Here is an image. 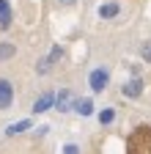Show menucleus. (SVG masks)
<instances>
[{
  "mask_svg": "<svg viewBox=\"0 0 151 154\" xmlns=\"http://www.w3.org/2000/svg\"><path fill=\"white\" fill-rule=\"evenodd\" d=\"M129 154H151V127H140L129 140Z\"/></svg>",
  "mask_w": 151,
  "mask_h": 154,
  "instance_id": "1",
  "label": "nucleus"
},
{
  "mask_svg": "<svg viewBox=\"0 0 151 154\" xmlns=\"http://www.w3.org/2000/svg\"><path fill=\"white\" fill-rule=\"evenodd\" d=\"M61 55H63V50H61L58 44H55V47H52V50H50V52H47V55L41 58V61L36 63V74H47V69L58 63V58H61Z\"/></svg>",
  "mask_w": 151,
  "mask_h": 154,
  "instance_id": "2",
  "label": "nucleus"
},
{
  "mask_svg": "<svg viewBox=\"0 0 151 154\" xmlns=\"http://www.w3.org/2000/svg\"><path fill=\"white\" fill-rule=\"evenodd\" d=\"M107 80H110L107 69H93V72H91V77H88V85H91V91H93V94H102V91L107 88Z\"/></svg>",
  "mask_w": 151,
  "mask_h": 154,
  "instance_id": "3",
  "label": "nucleus"
},
{
  "mask_svg": "<svg viewBox=\"0 0 151 154\" xmlns=\"http://www.w3.org/2000/svg\"><path fill=\"white\" fill-rule=\"evenodd\" d=\"M55 102H58V94H41L33 102V113H47L50 107H55Z\"/></svg>",
  "mask_w": 151,
  "mask_h": 154,
  "instance_id": "4",
  "label": "nucleus"
},
{
  "mask_svg": "<svg viewBox=\"0 0 151 154\" xmlns=\"http://www.w3.org/2000/svg\"><path fill=\"white\" fill-rule=\"evenodd\" d=\"M11 102H14V85L8 80H0V110L11 107Z\"/></svg>",
  "mask_w": 151,
  "mask_h": 154,
  "instance_id": "5",
  "label": "nucleus"
},
{
  "mask_svg": "<svg viewBox=\"0 0 151 154\" xmlns=\"http://www.w3.org/2000/svg\"><path fill=\"white\" fill-rule=\"evenodd\" d=\"M140 94H143V80H140V77H132V80L124 85V96H129V99H137Z\"/></svg>",
  "mask_w": 151,
  "mask_h": 154,
  "instance_id": "6",
  "label": "nucleus"
},
{
  "mask_svg": "<svg viewBox=\"0 0 151 154\" xmlns=\"http://www.w3.org/2000/svg\"><path fill=\"white\" fill-rule=\"evenodd\" d=\"M30 127H33V119H22L17 124H8L6 127V138H14V135H20V132H28Z\"/></svg>",
  "mask_w": 151,
  "mask_h": 154,
  "instance_id": "7",
  "label": "nucleus"
},
{
  "mask_svg": "<svg viewBox=\"0 0 151 154\" xmlns=\"http://www.w3.org/2000/svg\"><path fill=\"white\" fill-rule=\"evenodd\" d=\"M55 107H58L61 113H69L71 107H74V99H71V91H58V102H55Z\"/></svg>",
  "mask_w": 151,
  "mask_h": 154,
  "instance_id": "8",
  "label": "nucleus"
},
{
  "mask_svg": "<svg viewBox=\"0 0 151 154\" xmlns=\"http://www.w3.org/2000/svg\"><path fill=\"white\" fill-rule=\"evenodd\" d=\"M11 25V3L8 0H0V28H8Z\"/></svg>",
  "mask_w": 151,
  "mask_h": 154,
  "instance_id": "9",
  "label": "nucleus"
},
{
  "mask_svg": "<svg viewBox=\"0 0 151 154\" xmlns=\"http://www.w3.org/2000/svg\"><path fill=\"white\" fill-rule=\"evenodd\" d=\"M99 17H102V19L118 17V3H104V6H99Z\"/></svg>",
  "mask_w": 151,
  "mask_h": 154,
  "instance_id": "10",
  "label": "nucleus"
},
{
  "mask_svg": "<svg viewBox=\"0 0 151 154\" xmlns=\"http://www.w3.org/2000/svg\"><path fill=\"white\" fill-rule=\"evenodd\" d=\"M74 110H77L80 116H91L93 113V102L91 99H80V102H74Z\"/></svg>",
  "mask_w": 151,
  "mask_h": 154,
  "instance_id": "11",
  "label": "nucleus"
},
{
  "mask_svg": "<svg viewBox=\"0 0 151 154\" xmlns=\"http://www.w3.org/2000/svg\"><path fill=\"white\" fill-rule=\"evenodd\" d=\"M113 119H116V110H113V107H104V110L99 113V124H110Z\"/></svg>",
  "mask_w": 151,
  "mask_h": 154,
  "instance_id": "12",
  "label": "nucleus"
},
{
  "mask_svg": "<svg viewBox=\"0 0 151 154\" xmlns=\"http://www.w3.org/2000/svg\"><path fill=\"white\" fill-rule=\"evenodd\" d=\"M14 52H17V47H14V44H6V42H3V44H0V61H6V58H11Z\"/></svg>",
  "mask_w": 151,
  "mask_h": 154,
  "instance_id": "13",
  "label": "nucleus"
},
{
  "mask_svg": "<svg viewBox=\"0 0 151 154\" xmlns=\"http://www.w3.org/2000/svg\"><path fill=\"white\" fill-rule=\"evenodd\" d=\"M63 154H80V149L74 146V143H66V146H63Z\"/></svg>",
  "mask_w": 151,
  "mask_h": 154,
  "instance_id": "14",
  "label": "nucleus"
},
{
  "mask_svg": "<svg viewBox=\"0 0 151 154\" xmlns=\"http://www.w3.org/2000/svg\"><path fill=\"white\" fill-rule=\"evenodd\" d=\"M143 58H146V61H151V44L143 47Z\"/></svg>",
  "mask_w": 151,
  "mask_h": 154,
  "instance_id": "15",
  "label": "nucleus"
},
{
  "mask_svg": "<svg viewBox=\"0 0 151 154\" xmlns=\"http://www.w3.org/2000/svg\"><path fill=\"white\" fill-rule=\"evenodd\" d=\"M58 3H63V6H71V3H77V0H58Z\"/></svg>",
  "mask_w": 151,
  "mask_h": 154,
  "instance_id": "16",
  "label": "nucleus"
}]
</instances>
